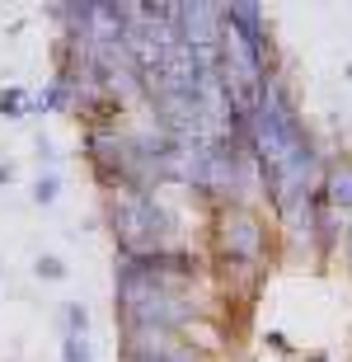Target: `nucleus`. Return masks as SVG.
Segmentation results:
<instances>
[{"instance_id": "1", "label": "nucleus", "mask_w": 352, "mask_h": 362, "mask_svg": "<svg viewBox=\"0 0 352 362\" xmlns=\"http://www.w3.org/2000/svg\"><path fill=\"white\" fill-rule=\"evenodd\" d=\"M272 235L277 230L263 221L254 202H231V207H217L212 212V259L226 282L244 278L249 287H258L263 269L272 259Z\"/></svg>"}, {"instance_id": "2", "label": "nucleus", "mask_w": 352, "mask_h": 362, "mask_svg": "<svg viewBox=\"0 0 352 362\" xmlns=\"http://www.w3.org/2000/svg\"><path fill=\"white\" fill-rule=\"evenodd\" d=\"M104 221L113 230L118 255H160V250H183L178 245L174 207L160 198V188H118L109 193Z\"/></svg>"}, {"instance_id": "3", "label": "nucleus", "mask_w": 352, "mask_h": 362, "mask_svg": "<svg viewBox=\"0 0 352 362\" xmlns=\"http://www.w3.org/2000/svg\"><path fill=\"white\" fill-rule=\"evenodd\" d=\"M226 10V28L235 33V42H240L244 52L254 57L258 71H277L272 66V33H268V14H263V5H254V0H231V5H221Z\"/></svg>"}, {"instance_id": "4", "label": "nucleus", "mask_w": 352, "mask_h": 362, "mask_svg": "<svg viewBox=\"0 0 352 362\" xmlns=\"http://www.w3.org/2000/svg\"><path fill=\"white\" fill-rule=\"evenodd\" d=\"M320 193H324V202L339 216H352V156H348V151H343V156H329Z\"/></svg>"}, {"instance_id": "5", "label": "nucleus", "mask_w": 352, "mask_h": 362, "mask_svg": "<svg viewBox=\"0 0 352 362\" xmlns=\"http://www.w3.org/2000/svg\"><path fill=\"white\" fill-rule=\"evenodd\" d=\"M24 113H33V94H28L24 85H5V90H0V118L19 122Z\"/></svg>"}, {"instance_id": "6", "label": "nucleus", "mask_w": 352, "mask_h": 362, "mask_svg": "<svg viewBox=\"0 0 352 362\" xmlns=\"http://www.w3.org/2000/svg\"><path fill=\"white\" fill-rule=\"evenodd\" d=\"M28 198L38 202V207H52V202L61 198V175H56V170H38V179H33V188H28Z\"/></svg>"}, {"instance_id": "7", "label": "nucleus", "mask_w": 352, "mask_h": 362, "mask_svg": "<svg viewBox=\"0 0 352 362\" xmlns=\"http://www.w3.org/2000/svg\"><path fill=\"white\" fill-rule=\"evenodd\" d=\"M61 325H66V339H90V306L85 301H66L61 306Z\"/></svg>"}, {"instance_id": "8", "label": "nucleus", "mask_w": 352, "mask_h": 362, "mask_svg": "<svg viewBox=\"0 0 352 362\" xmlns=\"http://www.w3.org/2000/svg\"><path fill=\"white\" fill-rule=\"evenodd\" d=\"M61 362H95L90 339H66V334H61Z\"/></svg>"}, {"instance_id": "9", "label": "nucleus", "mask_w": 352, "mask_h": 362, "mask_svg": "<svg viewBox=\"0 0 352 362\" xmlns=\"http://www.w3.org/2000/svg\"><path fill=\"white\" fill-rule=\"evenodd\" d=\"M33 273H38L42 282H61V278H66V264H61L56 255H38V259H33Z\"/></svg>"}, {"instance_id": "10", "label": "nucleus", "mask_w": 352, "mask_h": 362, "mask_svg": "<svg viewBox=\"0 0 352 362\" xmlns=\"http://www.w3.org/2000/svg\"><path fill=\"white\" fill-rule=\"evenodd\" d=\"M122 362H202V358H198V349L183 339V344H178L174 353H164V358H122Z\"/></svg>"}, {"instance_id": "11", "label": "nucleus", "mask_w": 352, "mask_h": 362, "mask_svg": "<svg viewBox=\"0 0 352 362\" xmlns=\"http://www.w3.org/2000/svg\"><path fill=\"white\" fill-rule=\"evenodd\" d=\"M33 156H38V165H47V170H56V146L47 141V136H38V141H33Z\"/></svg>"}, {"instance_id": "12", "label": "nucleus", "mask_w": 352, "mask_h": 362, "mask_svg": "<svg viewBox=\"0 0 352 362\" xmlns=\"http://www.w3.org/2000/svg\"><path fill=\"white\" fill-rule=\"evenodd\" d=\"M339 255H343V269L352 273V216H348V230H343V250Z\"/></svg>"}, {"instance_id": "13", "label": "nucleus", "mask_w": 352, "mask_h": 362, "mask_svg": "<svg viewBox=\"0 0 352 362\" xmlns=\"http://www.w3.org/2000/svg\"><path fill=\"white\" fill-rule=\"evenodd\" d=\"M263 339H268V344H272V349H277V353H291V344H286V334H277V329H268V334H263Z\"/></svg>"}, {"instance_id": "14", "label": "nucleus", "mask_w": 352, "mask_h": 362, "mask_svg": "<svg viewBox=\"0 0 352 362\" xmlns=\"http://www.w3.org/2000/svg\"><path fill=\"white\" fill-rule=\"evenodd\" d=\"M10 179H14V160H0V188L10 184Z\"/></svg>"}, {"instance_id": "15", "label": "nucleus", "mask_w": 352, "mask_h": 362, "mask_svg": "<svg viewBox=\"0 0 352 362\" xmlns=\"http://www.w3.org/2000/svg\"><path fill=\"white\" fill-rule=\"evenodd\" d=\"M305 362H334V358H324V353H310V358H305Z\"/></svg>"}, {"instance_id": "16", "label": "nucleus", "mask_w": 352, "mask_h": 362, "mask_svg": "<svg viewBox=\"0 0 352 362\" xmlns=\"http://www.w3.org/2000/svg\"><path fill=\"white\" fill-rule=\"evenodd\" d=\"M348 81H352V66H348Z\"/></svg>"}, {"instance_id": "17", "label": "nucleus", "mask_w": 352, "mask_h": 362, "mask_svg": "<svg viewBox=\"0 0 352 362\" xmlns=\"http://www.w3.org/2000/svg\"><path fill=\"white\" fill-rule=\"evenodd\" d=\"M0 273H5V269H0Z\"/></svg>"}]
</instances>
